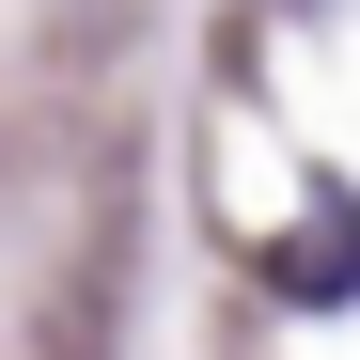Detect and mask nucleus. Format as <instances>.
Masks as SVG:
<instances>
[]
</instances>
